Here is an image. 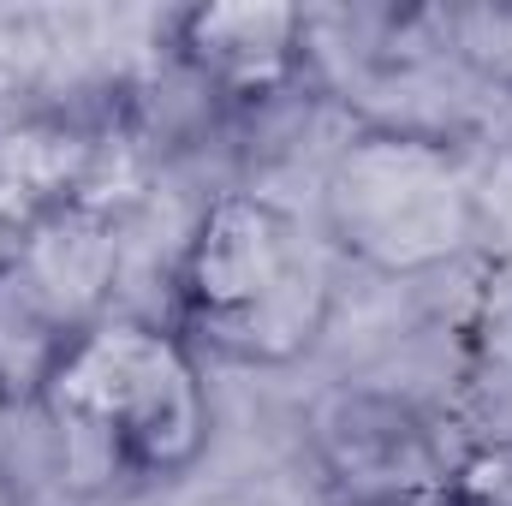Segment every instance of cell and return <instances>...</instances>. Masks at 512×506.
Segmentation results:
<instances>
[{
	"label": "cell",
	"mask_w": 512,
	"mask_h": 506,
	"mask_svg": "<svg viewBox=\"0 0 512 506\" xmlns=\"http://www.w3.org/2000/svg\"><path fill=\"white\" fill-rule=\"evenodd\" d=\"M340 310V256L316 215H298L274 191H215L167 268V322L203 352V364L292 370L310 358Z\"/></svg>",
	"instance_id": "obj_1"
},
{
	"label": "cell",
	"mask_w": 512,
	"mask_h": 506,
	"mask_svg": "<svg viewBox=\"0 0 512 506\" xmlns=\"http://www.w3.org/2000/svg\"><path fill=\"white\" fill-rule=\"evenodd\" d=\"M66 477L167 483L209 453L215 399L203 352L143 310L72 334L24 399Z\"/></svg>",
	"instance_id": "obj_2"
},
{
	"label": "cell",
	"mask_w": 512,
	"mask_h": 506,
	"mask_svg": "<svg viewBox=\"0 0 512 506\" xmlns=\"http://www.w3.org/2000/svg\"><path fill=\"white\" fill-rule=\"evenodd\" d=\"M316 227L340 262L387 280H435L483 251L489 191L465 137L352 120L322 161Z\"/></svg>",
	"instance_id": "obj_3"
},
{
	"label": "cell",
	"mask_w": 512,
	"mask_h": 506,
	"mask_svg": "<svg viewBox=\"0 0 512 506\" xmlns=\"http://www.w3.org/2000/svg\"><path fill=\"white\" fill-rule=\"evenodd\" d=\"M167 66L221 114H268L316 90L310 12L280 0H215L167 18Z\"/></svg>",
	"instance_id": "obj_4"
}]
</instances>
